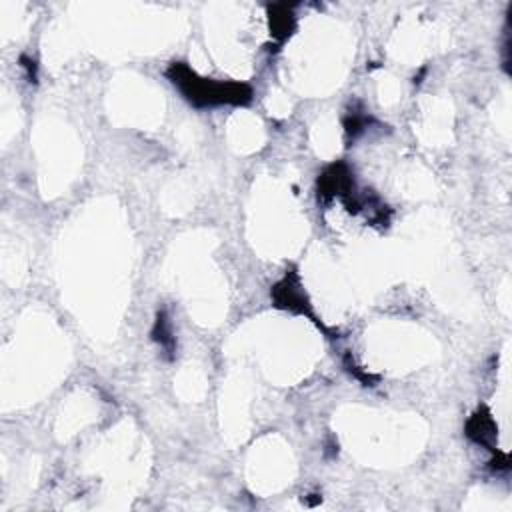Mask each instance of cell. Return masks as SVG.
Returning <instances> with one entry per match:
<instances>
[{"instance_id":"1","label":"cell","mask_w":512,"mask_h":512,"mask_svg":"<svg viewBox=\"0 0 512 512\" xmlns=\"http://www.w3.org/2000/svg\"><path fill=\"white\" fill-rule=\"evenodd\" d=\"M186 80L182 74H174V82L186 92V96L198 104H222V102H232L240 104L250 98V90L242 84H218L210 82L204 78H194L190 70H186Z\"/></svg>"}]
</instances>
